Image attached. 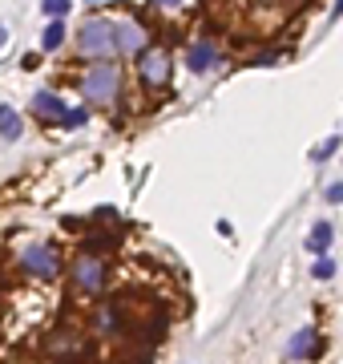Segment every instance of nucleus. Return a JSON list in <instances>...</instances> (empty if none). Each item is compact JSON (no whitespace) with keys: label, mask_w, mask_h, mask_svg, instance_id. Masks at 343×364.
Masks as SVG:
<instances>
[{"label":"nucleus","mask_w":343,"mask_h":364,"mask_svg":"<svg viewBox=\"0 0 343 364\" xmlns=\"http://www.w3.org/2000/svg\"><path fill=\"white\" fill-rule=\"evenodd\" d=\"M81 49L85 53H93V57H105V53H114V24L109 21H89L85 28H81Z\"/></svg>","instance_id":"1"},{"label":"nucleus","mask_w":343,"mask_h":364,"mask_svg":"<svg viewBox=\"0 0 343 364\" xmlns=\"http://www.w3.org/2000/svg\"><path fill=\"white\" fill-rule=\"evenodd\" d=\"M85 94H89L93 101H109V97L117 94V69L114 65H97V69L85 77Z\"/></svg>","instance_id":"2"},{"label":"nucleus","mask_w":343,"mask_h":364,"mask_svg":"<svg viewBox=\"0 0 343 364\" xmlns=\"http://www.w3.org/2000/svg\"><path fill=\"white\" fill-rule=\"evenodd\" d=\"M114 49H121V53H141V49H146V33H141V24L137 21L114 24Z\"/></svg>","instance_id":"3"},{"label":"nucleus","mask_w":343,"mask_h":364,"mask_svg":"<svg viewBox=\"0 0 343 364\" xmlns=\"http://www.w3.org/2000/svg\"><path fill=\"white\" fill-rule=\"evenodd\" d=\"M141 77L150 81V85H161L166 77H170V57L166 53H141Z\"/></svg>","instance_id":"4"},{"label":"nucleus","mask_w":343,"mask_h":364,"mask_svg":"<svg viewBox=\"0 0 343 364\" xmlns=\"http://www.w3.org/2000/svg\"><path fill=\"white\" fill-rule=\"evenodd\" d=\"M24 267H28L33 275L49 279V275L57 271V255H53L49 247H28V251H24Z\"/></svg>","instance_id":"5"},{"label":"nucleus","mask_w":343,"mask_h":364,"mask_svg":"<svg viewBox=\"0 0 343 364\" xmlns=\"http://www.w3.org/2000/svg\"><path fill=\"white\" fill-rule=\"evenodd\" d=\"M77 288H101V263L93 255H81L77 259Z\"/></svg>","instance_id":"6"},{"label":"nucleus","mask_w":343,"mask_h":364,"mask_svg":"<svg viewBox=\"0 0 343 364\" xmlns=\"http://www.w3.org/2000/svg\"><path fill=\"white\" fill-rule=\"evenodd\" d=\"M33 110H37V114H49V118H65V101H61V97H53L49 94V89H41V94L33 97Z\"/></svg>","instance_id":"7"},{"label":"nucleus","mask_w":343,"mask_h":364,"mask_svg":"<svg viewBox=\"0 0 343 364\" xmlns=\"http://www.w3.org/2000/svg\"><path fill=\"white\" fill-rule=\"evenodd\" d=\"M0 134H4L8 142L21 138V114H17L12 105H0Z\"/></svg>","instance_id":"8"},{"label":"nucleus","mask_w":343,"mask_h":364,"mask_svg":"<svg viewBox=\"0 0 343 364\" xmlns=\"http://www.w3.org/2000/svg\"><path fill=\"white\" fill-rule=\"evenodd\" d=\"M214 57H218V53H214V45H206V41H202V45H194V49H190V69H194V73H206L210 65H214Z\"/></svg>","instance_id":"9"},{"label":"nucleus","mask_w":343,"mask_h":364,"mask_svg":"<svg viewBox=\"0 0 343 364\" xmlns=\"http://www.w3.org/2000/svg\"><path fill=\"white\" fill-rule=\"evenodd\" d=\"M291 356H315V328H303V332H295V340H291Z\"/></svg>","instance_id":"10"},{"label":"nucleus","mask_w":343,"mask_h":364,"mask_svg":"<svg viewBox=\"0 0 343 364\" xmlns=\"http://www.w3.org/2000/svg\"><path fill=\"white\" fill-rule=\"evenodd\" d=\"M307 247H311V251H319V255H327V247H331V227L319 223V227L307 235Z\"/></svg>","instance_id":"11"},{"label":"nucleus","mask_w":343,"mask_h":364,"mask_svg":"<svg viewBox=\"0 0 343 364\" xmlns=\"http://www.w3.org/2000/svg\"><path fill=\"white\" fill-rule=\"evenodd\" d=\"M61 41H65V24H61V21H49L45 24V37H41V45H45V49H57Z\"/></svg>","instance_id":"12"},{"label":"nucleus","mask_w":343,"mask_h":364,"mask_svg":"<svg viewBox=\"0 0 343 364\" xmlns=\"http://www.w3.org/2000/svg\"><path fill=\"white\" fill-rule=\"evenodd\" d=\"M41 4H45V12L53 17V21H61V17L69 12V4H73V0H41Z\"/></svg>","instance_id":"13"},{"label":"nucleus","mask_w":343,"mask_h":364,"mask_svg":"<svg viewBox=\"0 0 343 364\" xmlns=\"http://www.w3.org/2000/svg\"><path fill=\"white\" fill-rule=\"evenodd\" d=\"M311 271H315V279H331V275H335V263H331V259H315Z\"/></svg>","instance_id":"14"},{"label":"nucleus","mask_w":343,"mask_h":364,"mask_svg":"<svg viewBox=\"0 0 343 364\" xmlns=\"http://www.w3.org/2000/svg\"><path fill=\"white\" fill-rule=\"evenodd\" d=\"M85 121V110H65V125H81Z\"/></svg>","instance_id":"15"},{"label":"nucleus","mask_w":343,"mask_h":364,"mask_svg":"<svg viewBox=\"0 0 343 364\" xmlns=\"http://www.w3.org/2000/svg\"><path fill=\"white\" fill-rule=\"evenodd\" d=\"M335 146H340V138H327V142H323L319 150H315V158H327V154H331V150H335Z\"/></svg>","instance_id":"16"},{"label":"nucleus","mask_w":343,"mask_h":364,"mask_svg":"<svg viewBox=\"0 0 343 364\" xmlns=\"http://www.w3.org/2000/svg\"><path fill=\"white\" fill-rule=\"evenodd\" d=\"M327 202H343V182H335V187H327Z\"/></svg>","instance_id":"17"},{"label":"nucleus","mask_w":343,"mask_h":364,"mask_svg":"<svg viewBox=\"0 0 343 364\" xmlns=\"http://www.w3.org/2000/svg\"><path fill=\"white\" fill-rule=\"evenodd\" d=\"M154 4H161V8H174V4H178V0H154Z\"/></svg>","instance_id":"18"}]
</instances>
